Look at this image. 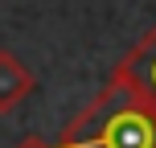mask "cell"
Wrapping results in <instances>:
<instances>
[{
  "instance_id": "cell-2",
  "label": "cell",
  "mask_w": 156,
  "mask_h": 148,
  "mask_svg": "<svg viewBox=\"0 0 156 148\" xmlns=\"http://www.w3.org/2000/svg\"><path fill=\"white\" fill-rule=\"evenodd\" d=\"M115 70L123 74V78H127V82H132L148 103H156V25H152V29L132 45V54H127Z\"/></svg>"
},
{
  "instance_id": "cell-3",
  "label": "cell",
  "mask_w": 156,
  "mask_h": 148,
  "mask_svg": "<svg viewBox=\"0 0 156 148\" xmlns=\"http://www.w3.org/2000/svg\"><path fill=\"white\" fill-rule=\"evenodd\" d=\"M33 91H37V78H33V70L12 54V49H0V115L16 111Z\"/></svg>"
},
{
  "instance_id": "cell-1",
  "label": "cell",
  "mask_w": 156,
  "mask_h": 148,
  "mask_svg": "<svg viewBox=\"0 0 156 148\" xmlns=\"http://www.w3.org/2000/svg\"><path fill=\"white\" fill-rule=\"evenodd\" d=\"M58 148H156V103L115 70L94 103L66 124Z\"/></svg>"
},
{
  "instance_id": "cell-4",
  "label": "cell",
  "mask_w": 156,
  "mask_h": 148,
  "mask_svg": "<svg viewBox=\"0 0 156 148\" xmlns=\"http://www.w3.org/2000/svg\"><path fill=\"white\" fill-rule=\"evenodd\" d=\"M16 148H58V140L49 144V140H41V136H25V140L16 144Z\"/></svg>"
}]
</instances>
